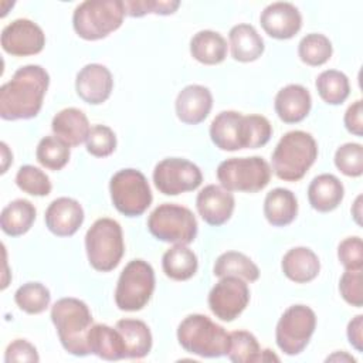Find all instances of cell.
<instances>
[{
  "label": "cell",
  "mask_w": 363,
  "mask_h": 363,
  "mask_svg": "<svg viewBox=\"0 0 363 363\" xmlns=\"http://www.w3.org/2000/svg\"><path fill=\"white\" fill-rule=\"evenodd\" d=\"M50 75L41 65L18 68L0 88V116L4 121L35 118L43 106Z\"/></svg>",
  "instance_id": "cell-1"
},
{
  "label": "cell",
  "mask_w": 363,
  "mask_h": 363,
  "mask_svg": "<svg viewBox=\"0 0 363 363\" xmlns=\"http://www.w3.org/2000/svg\"><path fill=\"white\" fill-rule=\"evenodd\" d=\"M272 126L262 115H242L237 111L220 112L210 125L211 142L221 150L258 149L269 142Z\"/></svg>",
  "instance_id": "cell-2"
},
{
  "label": "cell",
  "mask_w": 363,
  "mask_h": 363,
  "mask_svg": "<svg viewBox=\"0 0 363 363\" xmlns=\"http://www.w3.org/2000/svg\"><path fill=\"white\" fill-rule=\"evenodd\" d=\"M51 320L62 347L74 356L89 354L88 333L94 325L88 305L77 298H61L51 308Z\"/></svg>",
  "instance_id": "cell-3"
},
{
  "label": "cell",
  "mask_w": 363,
  "mask_h": 363,
  "mask_svg": "<svg viewBox=\"0 0 363 363\" xmlns=\"http://www.w3.org/2000/svg\"><path fill=\"white\" fill-rule=\"evenodd\" d=\"M318 157V145L313 136L303 130L285 133L275 146L271 157L275 176L284 182L301 180Z\"/></svg>",
  "instance_id": "cell-4"
},
{
  "label": "cell",
  "mask_w": 363,
  "mask_h": 363,
  "mask_svg": "<svg viewBox=\"0 0 363 363\" xmlns=\"http://www.w3.org/2000/svg\"><path fill=\"white\" fill-rule=\"evenodd\" d=\"M177 340L189 353L201 357H221L227 354L230 333L208 316L191 313L179 323Z\"/></svg>",
  "instance_id": "cell-5"
},
{
  "label": "cell",
  "mask_w": 363,
  "mask_h": 363,
  "mask_svg": "<svg viewBox=\"0 0 363 363\" xmlns=\"http://www.w3.org/2000/svg\"><path fill=\"white\" fill-rule=\"evenodd\" d=\"M125 16L122 0H86L75 7L72 27L81 38L96 41L116 31Z\"/></svg>",
  "instance_id": "cell-6"
},
{
  "label": "cell",
  "mask_w": 363,
  "mask_h": 363,
  "mask_svg": "<svg viewBox=\"0 0 363 363\" xmlns=\"http://www.w3.org/2000/svg\"><path fill=\"white\" fill-rule=\"evenodd\" d=\"M85 250L94 269L99 272L115 269L125 252L121 224L108 217L98 218L85 234Z\"/></svg>",
  "instance_id": "cell-7"
},
{
  "label": "cell",
  "mask_w": 363,
  "mask_h": 363,
  "mask_svg": "<svg viewBox=\"0 0 363 363\" xmlns=\"http://www.w3.org/2000/svg\"><path fill=\"white\" fill-rule=\"evenodd\" d=\"M155 291V271L143 259H132L122 269L116 289L115 303L121 311L136 312L143 309Z\"/></svg>",
  "instance_id": "cell-8"
},
{
  "label": "cell",
  "mask_w": 363,
  "mask_h": 363,
  "mask_svg": "<svg viewBox=\"0 0 363 363\" xmlns=\"http://www.w3.org/2000/svg\"><path fill=\"white\" fill-rule=\"evenodd\" d=\"M217 179L228 191L257 193L271 180V167L261 156L231 157L217 167Z\"/></svg>",
  "instance_id": "cell-9"
},
{
  "label": "cell",
  "mask_w": 363,
  "mask_h": 363,
  "mask_svg": "<svg viewBox=\"0 0 363 363\" xmlns=\"http://www.w3.org/2000/svg\"><path fill=\"white\" fill-rule=\"evenodd\" d=\"M147 228L160 241L187 245L197 235V220L187 207L163 203L150 213Z\"/></svg>",
  "instance_id": "cell-10"
},
{
  "label": "cell",
  "mask_w": 363,
  "mask_h": 363,
  "mask_svg": "<svg viewBox=\"0 0 363 363\" xmlns=\"http://www.w3.org/2000/svg\"><path fill=\"white\" fill-rule=\"evenodd\" d=\"M109 193L113 207L126 217L142 216L153 200L147 179L136 169L116 172L109 182Z\"/></svg>",
  "instance_id": "cell-11"
},
{
  "label": "cell",
  "mask_w": 363,
  "mask_h": 363,
  "mask_svg": "<svg viewBox=\"0 0 363 363\" xmlns=\"http://www.w3.org/2000/svg\"><path fill=\"white\" fill-rule=\"evenodd\" d=\"M316 328V315L306 305H292L279 318L275 340L288 356L299 354L309 343Z\"/></svg>",
  "instance_id": "cell-12"
},
{
  "label": "cell",
  "mask_w": 363,
  "mask_h": 363,
  "mask_svg": "<svg viewBox=\"0 0 363 363\" xmlns=\"http://www.w3.org/2000/svg\"><path fill=\"white\" fill-rule=\"evenodd\" d=\"M203 182L201 170L197 164L182 157H167L159 162L153 170L156 189L166 196L196 190Z\"/></svg>",
  "instance_id": "cell-13"
},
{
  "label": "cell",
  "mask_w": 363,
  "mask_h": 363,
  "mask_svg": "<svg viewBox=\"0 0 363 363\" xmlns=\"http://www.w3.org/2000/svg\"><path fill=\"white\" fill-rule=\"evenodd\" d=\"M250 302V289L238 277H223L208 294V306L216 318L231 322L238 318Z\"/></svg>",
  "instance_id": "cell-14"
},
{
  "label": "cell",
  "mask_w": 363,
  "mask_h": 363,
  "mask_svg": "<svg viewBox=\"0 0 363 363\" xmlns=\"http://www.w3.org/2000/svg\"><path fill=\"white\" fill-rule=\"evenodd\" d=\"M1 48L13 57L35 55L45 45V34L38 24L28 18H17L1 31Z\"/></svg>",
  "instance_id": "cell-15"
},
{
  "label": "cell",
  "mask_w": 363,
  "mask_h": 363,
  "mask_svg": "<svg viewBox=\"0 0 363 363\" xmlns=\"http://www.w3.org/2000/svg\"><path fill=\"white\" fill-rule=\"evenodd\" d=\"M259 23L269 37L289 40L299 33L302 27V16L292 3L275 1L262 10Z\"/></svg>",
  "instance_id": "cell-16"
},
{
  "label": "cell",
  "mask_w": 363,
  "mask_h": 363,
  "mask_svg": "<svg viewBox=\"0 0 363 363\" xmlns=\"http://www.w3.org/2000/svg\"><path fill=\"white\" fill-rule=\"evenodd\" d=\"M113 78L111 71L102 64H88L77 74V95L89 105L104 104L112 92Z\"/></svg>",
  "instance_id": "cell-17"
},
{
  "label": "cell",
  "mask_w": 363,
  "mask_h": 363,
  "mask_svg": "<svg viewBox=\"0 0 363 363\" xmlns=\"http://www.w3.org/2000/svg\"><path fill=\"white\" fill-rule=\"evenodd\" d=\"M196 207L200 217L210 225L225 224L234 211L235 200L231 191L217 184H208L201 189L196 199Z\"/></svg>",
  "instance_id": "cell-18"
},
{
  "label": "cell",
  "mask_w": 363,
  "mask_h": 363,
  "mask_svg": "<svg viewBox=\"0 0 363 363\" xmlns=\"http://www.w3.org/2000/svg\"><path fill=\"white\" fill-rule=\"evenodd\" d=\"M45 225L57 237H71L84 223L81 204L71 197H58L45 210Z\"/></svg>",
  "instance_id": "cell-19"
},
{
  "label": "cell",
  "mask_w": 363,
  "mask_h": 363,
  "mask_svg": "<svg viewBox=\"0 0 363 363\" xmlns=\"http://www.w3.org/2000/svg\"><path fill=\"white\" fill-rule=\"evenodd\" d=\"M213 108V95L204 85L191 84L184 86L176 98L174 109L177 118L187 125L201 123Z\"/></svg>",
  "instance_id": "cell-20"
},
{
  "label": "cell",
  "mask_w": 363,
  "mask_h": 363,
  "mask_svg": "<svg viewBox=\"0 0 363 363\" xmlns=\"http://www.w3.org/2000/svg\"><path fill=\"white\" fill-rule=\"evenodd\" d=\"M278 118L285 123H298L303 121L312 108L309 91L299 84H289L278 91L274 101Z\"/></svg>",
  "instance_id": "cell-21"
},
{
  "label": "cell",
  "mask_w": 363,
  "mask_h": 363,
  "mask_svg": "<svg viewBox=\"0 0 363 363\" xmlns=\"http://www.w3.org/2000/svg\"><path fill=\"white\" fill-rule=\"evenodd\" d=\"M54 136L68 146H79L86 142L91 126L86 115L78 108H65L55 113L51 122Z\"/></svg>",
  "instance_id": "cell-22"
},
{
  "label": "cell",
  "mask_w": 363,
  "mask_h": 363,
  "mask_svg": "<svg viewBox=\"0 0 363 363\" xmlns=\"http://www.w3.org/2000/svg\"><path fill=\"white\" fill-rule=\"evenodd\" d=\"M281 268L288 279L296 284H306L318 277L320 262L311 248L295 247L282 257Z\"/></svg>",
  "instance_id": "cell-23"
},
{
  "label": "cell",
  "mask_w": 363,
  "mask_h": 363,
  "mask_svg": "<svg viewBox=\"0 0 363 363\" xmlns=\"http://www.w3.org/2000/svg\"><path fill=\"white\" fill-rule=\"evenodd\" d=\"M345 187L342 182L329 173L316 176L308 187V200L312 208L320 213L333 211L343 200Z\"/></svg>",
  "instance_id": "cell-24"
},
{
  "label": "cell",
  "mask_w": 363,
  "mask_h": 363,
  "mask_svg": "<svg viewBox=\"0 0 363 363\" xmlns=\"http://www.w3.org/2000/svg\"><path fill=\"white\" fill-rule=\"evenodd\" d=\"M89 353L104 360H121L126 357V349L121 332L104 323L92 325L88 333Z\"/></svg>",
  "instance_id": "cell-25"
},
{
  "label": "cell",
  "mask_w": 363,
  "mask_h": 363,
  "mask_svg": "<svg viewBox=\"0 0 363 363\" xmlns=\"http://www.w3.org/2000/svg\"><path fill=\"white\" fill-rule=\"evenodd\" d=\"M298 214V200L295 194L284 187L272 189L264 200V216L274 227L291 224Z\"/></svg>",
  "instance_id": "cell-26"
},
{
  "label": "cell",
  "mask_w": 363,
  "mask_h": 363,
  "mask_svg": "<svg viewBox=\"0 0 363 363\" xmlns=\"http://www.w3.org/2000/svg\"><path fill=\"white\" fill-rule=\"evenodd\" d=\"M231 55L240 62H252L264 52V40L251 24H237L230 33Z\"/></svg>",
  "instance_id": "cell-27"
},
{
  "label": "cell",
  "mask_w": 363,
  "mask_h": 363,
  "mask_svg": "<svg viewBox=\"0 0 363 363\" xmlns=\"http://www.w3.org/2000/svg\"><path fill=\"white\" fill-rule=\"evenodd\" d=\"M190 54L204 65H217L227 57V41L217 31L201 30L190 40Z\"/></svg>",
  "instance_id": "cell-28"
},
{
  "label": "cell",
  "mask_w": 363,
  "mask_h": 363,
  "mask_svg": "<svg viewBox=\"0 0 363 363\" xmlns=\"http://www.w3.org/2000/svg\"><path fill=\"white\" fill-rule=\"evenodd\" d=\"M115 328L121 332L126 349V359H142L152 349L149 326L139 319H121Z\"/></svg>",
  "instance_id": "cell-29"
},
{
  "label": "cell",
  "mask_w": 363,
  "mask_h": 363,
  "mask_svg": "<svg viewBox=\"0 0 363 363\" xmlns=\"http://www.w3.org/2000/svg\"><path fill=\"white\" fill-rule=\"evenodd\" d=\"M35 207L26 199H17L9 203L0 216V227L4 234L18 237L26 234L35 220Z\"/></svg>",
  "instance_id": "cell-30"
},
{
  "label": "cell",
  "mask_w": 363,
  "mask_h": 363,
  "mask_svg": "<svg viewBox=\"0 0 363 363\" xmlns=\"http://www.w3.org/2000/svg\"><path fill=\"white\" fill-rule=\"evenodd\" d=\"M162 268L170 279L187 281L197 272L199 259L187 245L176 244L163 254Z\"/></svg>",
  "instance_id": "cell-31"
},
{
  "label": "cell",
  "mask_w": 363,
  "mask_h": 363,
  "mask_svg": "<svg viewBox=\"0 0 363 363\" xmlns=\"http://www.w3.org/2000/svg\"><path fill=\"white\" fill-rule=\"evenodd\" d=\"M213 274L218 278L238 277L245 282H255L259 278V269L251 258L238 251L223 252L214 262Z\"/></svg>",
  "instance_id": "cell-32"
},
{
  "label": "cell",
  "mask_w": 363,
  "mask_h": 363,
  "mask_svg": "<svg viewBox=\"0 0 363 363\" xmlns=\"http://www.w3.org/2000/svg\"><path fill=\"white\" fill-rule=\"evenodd\" d=\"M315 85L322 101L329 105L343 104L350 94L349 78L337 69H326L320 72Z\"/></svg>",
  "instance_id": "cell-33"
},
{
  "label": "cell",
  "mask_w": 363,
  "mask_h": 363,
  "mask_svg": "<svg viewBox=\"0 0 363 363\" xmlns=\"http://www.w3.org/2000/svg\"><path fill=\"white\" fill-rule=\"evenodd\" d=\"M333 48L330 40L319 33L306 34L298 45V55L302 62L311 67L326 64L332 57Z\"/></svg>",
  "instance_id": "cell-34"
},
{
  "label": "cell",
  "mask_w": 363,
  "mask_h": 363,
  "mask_svg": "<svg viewBox=\"0 0 363 363\" xmlns=\"http://www.w3.org/2000/svg\"><path fill=\"white\" fill-rule=\"evenodd\" d=\"M69 146L57 136L43 138L35 149L37 162L50 170H61L69 162Z\"/></svg>",
  "instance_id": "cell-35"
},
{
  "label": "cell",
  "mask_w": 363,
  "mask_h": 363,
  "mask_svg": "<svg viewBox=\"0 0 363 363\" xmlns=\"http://www.w3.org/2000/svg\"><path fill=\"white\" fill-rule=\"evenodd\" d=\"M51 294L47 286L40 282L23 284L14 294L17 306L28 315H38L50 306Z\"/></svg>",
  "instance_id": "cell-36"
},
{
  "label": "cell",
  "mask_w": 363,
  "mask_h": 363,
  "mask_svg": "<svg viewBox=\"0 0 363 363\" xmlns=\"http://www.w3.org/2000/svg\"><path fill=\"white\" fill-rule=\"evenodd\" d=\"M261 349L255 336L247 330H235L230 333L227 356L235 363H255L259 360Z\"/></svg>",
  "instance_id": "cell-37"
},
{
  "label": "cell",
  "mask_w": 363,
  "mask_h": 363,
  "mask_svg": "<svg viewBox=\"0 0 363 363\" xmlns=\"http://www.w3.org/2000/svg\"><path fill=\"white\" fill-rule=\"evenodd\" d=\"M16 184L24 193L37 197L48 196L52 189L50 177L43 170L31 164H24L18 169L16 174Z\"/></svg>",
  "instance_id": "cell-38"
},
{
  "label": "cell",
  "mask_w": 363,
  "mask_h": 363,
  "mask_svg": "<svg viewBox=\"0 0 363 363\" xmlns=\"http://www.w3.org/2000/svg\"><path fill=\"white\" fill-rule=\"evenodd\" d=\"M335 166L349 177H359L363 173V146L349 142L335 152Z\"/></svg>",
  "instance_id": "cell-39"
},
{
  "label": "cell",
  "mask_w": 363,
  "mask_h": 363,
  "mask_svg": "<svg viewBox=\"0 0 363 363\" xmlns=\"http://www.w3.org/2000/svg\"><path fill=\"white\" fill-rule=\"evenodd\" d=\"M86 152L95 157H106L116 149V135L106 125H95L86 138Z\"/></svg>",
  "instance_id": "cell-40"
},
{
  "label": "cell",
  "mask_w": 363,
  "mask_h": 363,
  "mask_svg": "<svg viewBox=\"0 0 363 363\" xmlns=\"http://www.w3.org/2000/svg\"><path fill=\"white\" fill-rule=\"evenodd\" d=\"M125 14L129 17H143L145 14H160V16H169L173 14L179 6L180 1L176 0H125Z\"/></svg>",
  "instance_id": "cell-41"
},
{
  "label": "cell",
  "mask_w": 363,
  "mask_h": 363,
  "mask_svg": "<svg viewBox=\"0 0 363 363\" xmlns=\"http://www.w3.org/2000/svg\"><path fill=\"white\" fill-rule=\"evenodd\" d=\"M363 274L362 269H346L339 281V292L342 298L352 306L363 305Z\"/></svg>",
  "instance_id": "cell-42"
},
{
  "label": "cell",
  "mask_w": 363,
  "mask_h": 363,
  "mask_svg": "<svg viewBox=\"0 0 363 363\" xmlns=\"http://www.w3.org/2000/svg\"><path fill=\"white\" fill-rule=\"evenodd\" d=\"M340 264L350 271L363 269V242L360 237H347L337 247Z\"/></svg>",
  "instance_id": "cell-43"
},
{
  "label": "cell",
  "mask_w": 363,
  "mask_h": 363,
  "mask_svg": "<svg viewBox=\"0 0 363 363\" xmlns=\"http://www.w3.org/2000/svg\"><path fill=\"white\" fill-rule=\"evenodd\" d=\"M40 360L38 352L34 345L27 342L26 339H16L13 340L4 353V362L6 363H14V362H28V363H37Z\"/></svg>",
  "instance_id": "cell-44"
},
{
  "label": "cell",
  "mask_w": 363,
  "mask_h": 363,
  "mask_svg": "<svg viewBox=\"0 0 363 363\" xmlns=\"http://www.w3.org/2000/svg\"><path fill=\"white\" fill-rule=\"evenodd\" d=\"M345 128L354 136H363V105L362 101H354L345 112Z\"/></svg>",
  "instance_id": "cell-45"
},
{
  "label": "cell",
  "mask_w": 363,
  "mask_h": 363,
  "mask_svg": "<svg viewBox=\"0 0 363 363\" xmlns=\"http://www.w3.org/2000/svg\"><path fill=\"white\" fill-rule=\"evenodd\" d=\"M349 343L357 350L363 352V315H356L346 329Z\"/></svg>",
  "instance_id": "cell-46"
},
{
  "label": "cell",
  "mask_w": 363,
  "mask_h": 363,
  "mask_svg": "<svg viewBox=\"0 0 363 363\" xmlns=\"http://www.w3.org/2000/svg\"><path fill=\"white\" fill-rule=\"evenodd\" d=\"M352 216L354 217V221L360 225L362 224V196H357V199L352 207Z\"/></svg>",
  "instance_id": "cell-47"
},
{
  "label": "cell",
  "mask_w": 363,
  "mask_h": 363,
  "mask_svg": "<svg viewBox=\"0 0 363 363\" xmlns=\"http://www.w3.org/2000/svg\"><path fill=\"white\" fill-rule=\"evenodd\" d=\"M332 360H345V362H352V363H354L356 360H354V357H352L350 354H347V353H345V352H336V353H333L332 356H329L328 359H326V362H332Z\"/></svg>",
  "instance_id": "cell-48"
},
{
  "label": "cell",
  "mask_w": 363,
  "mask_h": 363,
  "mask_svg": "<svg viewBox=\"0 0 363 363\" xmlns=\"http://www.w3.org/2000/svg\"><path fill=\"white\" fill-rule=\"evenodd\" d=\"M279 362L278 356H275L269 349H265V350H261V354H259V360L258 362Z\"/></svg>",
  "instance_id": "cell-49"
},
{
  "label": "cell",
  "mask_w": 363,
  "mask_h": 363,
  "mask_svg": "<svg viewBox=\"0 0 363 363\" xmlns=\"http://www.w3.org/2000/svg\"><path fill=\"white\" fill-rule=\"evenodd\" d=\"M1 150H3V169H1V173H4L6 170H7V160H10V162H13V156L11 157H7V153H9V149H7V145L4 143V142H1Z\"/></svg>",
  "instance_id": "cell-50"
}]
</instances>
